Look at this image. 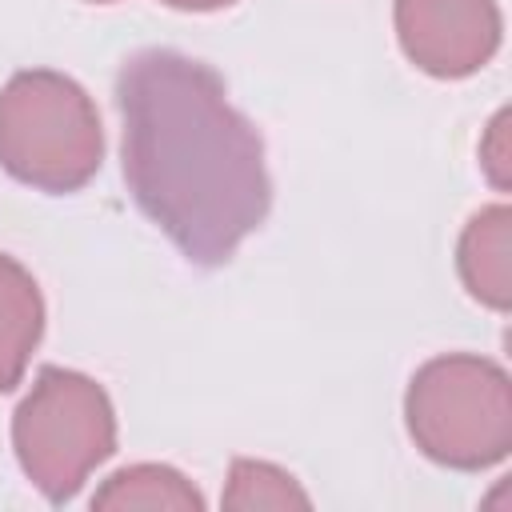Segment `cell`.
Wrapping results in <instances>:
<instances>
[{
	"mask_svg": "<svg viewBox=\"0 0 512 512\" xmlns=\"http://www.w3.org/2000/svg\"><path fill=\"white\" fill-rule=\"evenodd\" d=\"M124 180L136 208L180 248L216 268L232 260L272 204L260 132L232 108L224 80L176 52H132L116 72Z\"/></svg>",
	"mask_w": 512,
	"mask_h": 512,
	"instance_id": "6da1fadb",
	"label": "cell"
},
{
	"mask_svg": "<svg viewBox=\"0 0 512 512\" xmlns=\"http://www.w3.org/2000/svg\"><path fill=\"white\" fill-rule=\"evenodd\" d=\"M104 160L92 96L64 72L28 68L0 88V168L40 192L84 188Z\"/></svg>",
	"mask_w": 512,
	"mask_h": 512,
	"instance_id": "7a4b0ae2",
	"label": "cell"
},
{
	"mask_svg": "<svg viewBox=\"0 0 512 512\" xmlns=\"http://www.w3.org/2000/svg\"><path fill=\"white\" fill-rule=\"evenodd\" d=\"M404 420L416 448L456 472H480L512 448V384L508 372L472 352H448L416 368Z\"/></svg>",
	"mask_w": 512,
	"mask_h": 512,
	"instance_id": "3957f363",
	"label": "cell"
},
{
	"mask_svg": "<svg viewBox=\"0 0 512 512\" xmlns=\"http://www.w3.org/2000/svg\"><path fill=\"white\" fill-rule=\"evenodd\" d=\"M12 448L32 488L64 504L116 452V412L108 392L72 368H40L12 416Z\"/></svg>",
	"mask_w": 512,
	"mask_h": 512,
	"instance_id": "277c9868",
	"label": "cell"
},
{
	"mask_svg": "<svg viewBox=\"0 0 512 512\" xmlns=\"http://www.w3.org/2000/svg\"><path fill=\"white\" fill-rule=\"evenodd\" d=\"M496 0H396V36L404 56L440 80L480 72L500 48Z\"/></svg>",
	"mask_w": 512,
	"mask_h": 512,
	"instance_id": "5b68a950",
	"label": "cell"
},
{
	"mask_svg": "<svg viewBox=\"0 0 512 512\" xmlns=\"http://www.w3.org/2000/svg\"><path fill=\"white\" fill-rule=\"evenodd\" d=\"M456 268L472 300L508 312L512 304V212L508 204L480 208L456 248Z\"/></svg>",
	"mask_w": 512,
	"mask_h": 512,
	"instance_id": "8992f818",
	"label": "cell"
},
{
	"mask_svg": "<svg viewBox=\"0 0 512 512\" xmlns=\"http://www.w3.org/2000/svg\"><path fill=\"white\" fill-rule=\"evenodd\" d=\"M44 332V300L32 272L0 252V392H12Z\"/></svg>",
	"mask_w": 512,
	"mask_h": 512,
	"instance_id": "52a82bcc",
	"label": "cell"
},
{
	"mask_svg": "<svg viewBox=\"0 0 512 512\" xmlns=\"http://www.w3.org/2000/svg\"><path fill=\"white\" fill-rule=\"evenodd\" d=\"M92 508H172V512H200L204 496L168 464H128L112 472Z\"/></svg>",
	"mask_w": 512,
	"mask_h": 512,
	"instance_id": "ba28073f",
	"label": "cell"
},
{
	"mask_svg": "<svg viewBox=\"0 0 512 512\" xmlns=\"http://www.w3.org/2000/svg\"><path fill=\"white\" fill-rule=\"evenodd\" d=\"M224 508H308V492L268 460H232Z\"/></svg>",
	"mask_w": 512,
	"mask_h": 512,
	"instance_id": "9c48e42d",
	"label": "cell"
},
{
	"mask_svg": "<svg viewBox=\"0 0 512 512\" xmlns=\"http://www.w3.org/2000/svg\"><path fill=\"white\" fill-rule=\"evenodd\" d=\"M480 164L496 188H508V112H496L480 144Z\"/></svg>",
	"mask_w": 512,
	"mask_h": 512,
	"instance_id": "30bf717a",
	"label": "cell"
},
{
	"mask_svg": "<svg viewBox=\"0 0 512 512\" xmlns=\"http://www.w3.org/2000/svg\"><path fill=\"white\" fill-rule=\"evenodd\" d=\"M168 8H180V12H216V8H228L236 0H160Z\"/></svg>",
	"mask_w": 512,
	"mask_h": 512,
	"instance_id": "8fae6325",
	"label": "cell"
},
{
	"mask_svg": "<svg viewBox=\"0 0 512 512\" xmlns=\"http://www.w3.org/2000/svg\"><path fill=\"white\" fill-rule=\"evenodd\" d=\"M92 4H112V0H92Z\"/></svg>",
	"mask_w": 512,
	"mask_h": 512,
	"instance_id": "7c38bea8",
	"label": "cell"
}]
</instances>
